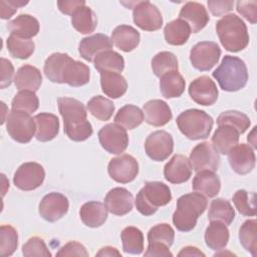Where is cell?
Wrapping results in <instances>:
<instances>
[{
	"mask_svg": "<svg viewBox=\"0 0 257 257\" xmlns=\"http://www.w3.org/2000/svg\"><path fill=\"white\" fill-rule=\"evenodd\" d=\"M43 70L51 82L66 83L73 87L88 83L90 77V70L86 64L61 52H55L48 56L44 62Z\"/></svg>",
	"mask_w": 257,
	"mask_h": 257,
	"instance_id": "1",
	"label": "cell"
},
{
	"mask_svg": "<svg viewBox=\"0 0 257 257\" xmlns=\"http://www.w3.org/2000/svg\"><path fill=\"white\" fill-rule=\"evenodd\" d=\"M58 110L63 118L65 135L74 142H83L92 135L91 123L87 120L84 104L72 97H58Z\"/></svg>",
	"mask_w": 257,
	"mask_h": 257,
	"instance_id": "2",
	"label": "cell"
},
{
	"mask_svg": "<svg viewBox=\"0 0 257 257\" xmlns=\"http://www.w3.org/2000/svg\"><path fill=\"white\" fill-rule=\"evenodd\" d=\"M207 199L200 193H189L177 201V209L173 214V224L181 232H189L196 227L198 218L207 209Z\"/></svg>",
	"mask_w": 257,
	"mask_h": 257,
	"instance_id": "3",
	"label": "cell"
},
{
	"mask_svg": "<svg viewBox=\"0 0 257 257\" xmlns=\"http://www.w3.org/2000/svg\"><path fill=\"white\" fill-rule=\"evenodd\" d=\"M216 32L223 47L230 52L241 51L249 43L247 26L236 14L223 16L216 24Z\"/></svg>",
	"mask_w": 257,
	"mask_h": 257,
	"instance_id": "4",
	"label": "cell"
},
{
	"mask_svg": "<svg viewBox=\"0 0 257 257\" xmlns=\"http://www.w3.org/2000/svg\"><path fill=\"white\" fill-rule=\"evenodd\" d=\"M212 75L223 90L230 92L242 89L248 80L245 62L241 58L232 55H225Z\"/></svg>",
	"mask_w": 257,
	"mask_h": 257,
	"instance_id": "5",
	"label": "cell"
},
{
	"mask_svg": "<svg viewBox=\"0 0 257 257\" xmlns=\"http://www.w3.org/2000/svg\"><path fill=\"white\" fill-rule=\"evenodd\" d=\"M172 200L170 188L158 181L147 182L136 197V208L144 216L155 214L160 207L166 206Z\"/></svg>",
	"mask_w": 257,
	"mask_h": 257,
	"instance_id": "6",
	"label": "cell"
},
{
	"mask_svg": "<svg viewBox=\"0 0 257 257\" xmlns=\"http://www.w3.org/2000/svg\"><path fill=\"white\" fill-rule=\"evenodd\" d=\"M176 122L185 137L197 141L207 139L210 136L214 120L204 110L191 108L180 113Z\"/></svg>",
	"mask_w": 257,
	"mask_h": 257,
	"instance_id": "7",
	"label": "cell"
},
{
	"mask_svg": "<svg viewBox=\"0 0 257 257\" xmlns=\"http://www.w3.org/2000/svg\"><path fill=\"white\" fill-rule=\"evenodd\" d=\"M6 130L9 136L21 144L29 143L36 132L34 118L22 110H11L6 119Z\"/></svg>",
	"mask_w": 257,
	"mask_h": 257,
	"instance_id": "8",
	"label": "cell"
},
{
	"mask_svg": "<svg viewBox=\"0 0 257 257\" xmlns=\"http://www.w3.org/2000/svg\"><path fill=\"white\" fill-rule=\"evenodd\" d=\"M221 49L216 42L202 41L195 44L190 51V61L196 69L208 71L219 61Z\"/></svg>",
	"mask_w": 257,
	"mask_h": 257,
	"instance_id": "9",
	"label": "cell"
},
{
	"mask_svg": "<svg viewBox=\"0 0 257 257\" xmlns=\"http://www.w3.org/2000/svg\"><path fill=\"white\" fill-rule=\"evenodd\" d=\"M98 140L101 147L109 154L119 155L128 146L126 130L117 123H107L98 132Z\"/></svg>",
	"mask_w": 257,
	"mask_h": 257,
	"instance_id": "10",
	"label": "cell"
},
{
	"mask_svg": "<svg viewBox=\"0 0 257 257\" xmlns=\"http://www.w3.org/2000/svg\"><path fill=\"white\" fill-rule=\"evenodd\" d=\"M45 178L43 167L35 162L22 164L15 172L13 183L22 191H32L40 187Z\"/></svg>",
	"mask_w": 257,
	"mask_h": 257,
	"instance_id": "11",
	"label": "cell"
},
{
	"mask_svg": "<svg viewBox=\"0 0 257 257\" xmlns=\"http://www.w3.org/2000/svg\"><path fill=\"white\" fill-rule=\"evenodd\" d=\"M134 22L146 31L159 30L163 25V16L159 8L150 1H138L133 10Z\"/></svg>",
	"mask_w": 257,
	"mask_h": 257,
	"instance_id": "12",
	"label": "cell"
},
{
	"mask_svg": "<svg viewBox=\"0 0 257 257\" xmlns=\"http://www.w3.org/2000/svg\"><path fill=\"white\" fill-rule=\"evenodd\" d=\"M145 150L153 161H165L174 150L172 135L166 131H156L150 134L145 142Z\"/></svg>",
	"mask_w": 257,
	"mask_h": 257,
	"instance_id": "13",
	"label": "cell"
},
{
	"mask_svg": "<svg viewBox=\"0 0 257 257\" xmlns=\"http://www.w3.org/2000/svg\"><path fill=\"white\" fill-rule=\"evenodd\" d=\"M107 172L113 181L126 184L134 181L138 176L139 164L133 156L124 154L109 161Z\"/></svg>",
	"mask_w": 257,
	"mask_h": 257,
	"instance_id": "14",
	"label": "cell"
},
{
	"mask_svg": "<svg viewBox=\"0 0 257 257\" xmlns=\"http://www.w3.org/2000/svg\"><path fill=\"white\" fill-rule=\"evenodd\" d=\"M189 161L192 169L197 173L204 170L215 172L219 168L220 157L213 145L204 142L192 150Z\"/></svg>",
	"mask_w": 257,
	"mask_h": 257,
	"instance_id": "15",
	"label": "cell"
},
{
	"mask_svg": "<svg viewBox=\"0 0 257 257\" xmlns=\"http://www.w3.org/2000/svg\"><path fill=\"white\" fill-rule=\"evenodd\" d=\"M68 199L61 193L51 192L45 195L39 204L40 216L48 222H56L68 211Z\"/></svg>",
	"mask_w": 257,
	"mask_h": 257,
	"instance_id": "16",
	"label": "cell"
},
{
	"mask_svg": "<svg viewBox=\"0 0 257 257\" xmlns=\"http://www.w3.org/2000/svg\"><path fill=\"white\" fill-rule=\"evenodd\" d=\"M191 98L201 105H212L218 98L216 83L207 75H202L194 79L189 85Z\"/></svg>",
	"mask_w": 257,
	"mask_h": 257,
	"instance_id": "17",
	"label": "cell"
},
{
	"mask_svg": "<svg viewBox=\"0 0 257 257\" xmlns=\"http://www.w3.org/2000/svg\"><path fill=\"white\" fill-rule=\"evenodd\" d=\"M227 155L232 170L239 175L249 174L255 167L256 157L250 145L237 144Z\"/></svg>",
	"mask_w": 257,
	"mask_h": 257,
	"instance_id": "18",
	"label": "cell"
},
{
	"mask_svg": "<svg viewBox=\"0 0 257 257\" xmlns=\"http://www.w3.org/2000/svg\"><path fill=\"white\" fill-rule=\"evenodd\" d=\"M104 205L109 213L116 216H123L133 210L134 197L124 188H113L106 194Z\"/></svg>",
	"mask_w": 257,
	"mask_h": 257,
	"instance_id": "19",
	"label": "cell"
},
{
	"mask_svg": "<svg viewBox=\"0 0 257 257\" xmlns=\"http://www.w3.org/2000/svg\"><path fill=\"white\" fill-rule=\"evenodd\" d=\"M112 45L111 38L105 34L97 33L81 39L78 45V52L83 59L93 61L99 53L111 50Z\"/></svg>",
	"mask_w": 257,
	"mask_h": 257,
	"instance_id": "20",
	"label": "cell"
},
{
	"mask_svg": "<svg viewBox=\"0 0 257 257\" xmlns=\"http://www.w3.org/2000/svg\"><path fill=\"white\" fill-rule=\"evenodd\" d=\"M179 19L187 22L191 31L197 33L208 24L210 17L203 4L198 2H187L179 13Z\"/></svg>",
	"mask_w": 257,
	"mask_h": 257,
	"instance_id": "21",
	"label": "cell"
},
{
	"mask_svg": "<svg viewBox=\"0 0 257 257\" xmlns=\"http://www.w3.org/2000/svg\"><path fill=\"white\" fill-rule=\"evenodd\" d=\"M192 175V167L187 157L175 155L164 168L165 179L172 184L187 182Z\"/></svg>",
	"mask_w": 257,
	"mask_h": 257,
	"instance_id": "22",
	"label": "cell"
},
{
	"mask_svg": "<svg viewBox=\"0 0 257 257\" xmlns=\"http://www.w3.org/2000/svg\"><path fill=\"white\" fill-rule=\"evenodd\" d=\"M144 116L148 124L163 126L172 119V110L169 104L161 99H152L144 104Z\"/></svg>",
	"mask_w": 257,
	"mask_h": 257,
	"instance_id": "23",
	"label": "cell"
},
{
	"mask_svg": "<svg viewBox=\"0 0 257 257\" xmlns=\"http://www.w3.org/2000/svg\"><path fill=\"white\" fill-rule=\"evenodd\" d=\"M192 189L208 198H213L220 192L221 181L215 172L208 170L200 171L193 179Z\"/></svg>",
	"mask_w": 257,
	"mask_h": 257,
	"instance_id": "24",
	"label": "cell"
},
{
	"mask_svg": "<svg viewBox=\"0 0 257 257\" xmlns=\"http://www.w3.org/2000/svg\"><path fill=\"white\" fill-rule=\"evenodd\" d=\"M7 29L11 35L20 38L30 39L39 32L38 20L29 14H20L7 23Z\"/></svg>",
	"mask_w": 257,
	"mask_h": 257,
	"instance_id": "25",
	"label": "cell"
},
{
	"mask_svg": "<svg viewBox=\"0 0 257 257\" xmlns=\"http://www.w3.org/2000/svg\"><path fill=\"white\" fill-rule=\"evenodd\" d=\"M14 83L18 90L37 91L42 83L40 70L32 65L24 64L20 66L14 77Z\"/></svg>",
	"mask_w": 257,
	"mask_h": 257,
	"instance_id": "26",
	"label": "cell"
},
{
	"mask_svg": "<svg viewBox=\"0 0 257 257\" xmlns=\"http://www.w3.org/2000/svg\"><path fill=\"white\" fill-rule=\"evenodd\" d=\"M107 209L104 204L96 201L84 203L79 211L82 223L89 228H97L104 224L107 219Z\"/></svg>",
	"mask_w": 257,
	"mask_h": 257,
	"instance_id": "27",
	"label": "cell"
},
{
	"mask_svg": "<svg viewBox=\"0 0 257 257\" xmlns=\"http://www.w3.org/2000/svg\"><path fill=\"white\" fill-rule=\"evenodd\" d=\"M36 124L35 137L40 142H49L53 140L59 132V120L55 114L41 112L34 117Z\"/></svg>",
	"mask_w": 257,
	"mask_h": 257,
	"instance_id": "28",
	"label": "cell"
},
{
	"mask_svg": "<svg viewBox=\"0 0 257 257\" xmlns=\"http://www.w3.org/2000/svg\"><path fill=\"white\" fill-rule=\"evenodd\" d=\"M239 136V132L231 125H218L212 137L213 147L219 154L227 155L238 144Z\"/></svg>",
	"mask_w": 257,
	"mask_h": 257,
	"instance_id": "29",
	"label": "cell"
},
{
	"mask_svg": "<svg viewBox=\"0 0 257 257\" xmlns=\"http://www.w3.org/2000/svg\"><path fill=\"white\" fill-rule=\"evenodd\" d=\"M111 40L118 49L124 52H130L139 45L141 35L133 26L118 25L111 33Z\"/></svg>",
	"mask_w": 257,
	"mask_h": 257,
	"instance_id": "30",
	"label": "cell"
},
{
	"mask_svg": "<svg viewBox=\"0 0 257 257\" xmlns=\"http://www.w3.org/2000/svg\"><path fill=\"white\" fill-rule=\"evenodd\" d=\"M100 85L103 93L110 98H118L127 90V82L118 72H100Z\"/></svg>",
	"mask_w": 257,
	"mask_h": 257,
	"instance_id": "31",
	"label": "cell"
},
{
	"mask_svg": "<svg viewBox=\"0 0 257 257\" xmlns=\"http://www.w3.org/2000/svg\"><path fill=\"white\" fill-rule=\"evenodd\" d=\"M229 236V230L224 223L211 221L205 232V242L210 249L218 251L227 246Z\"/></svg>",
	"mask_w": 257,
	"mask_h": 257,
	"instance_id": "32",
	"label": "cell"
},
{
	"mask_svg": "<svg viewBox=\"0 0 257 257\" xmlns=\"http://www.w3.org/2000/svg\"><path fill=\"white\" fill-rule=\"evenodd\" d=\"M186 81L182 74L176 71H170L160 77V91L166 98L179 97L183 94Z\"/></svg>",
	"mask_w": 257,
	"mask_h": 257,
	"instance_id": "33",
	"label": "cell"
},
{
	"mask_svg": "<svg viewBox=\"0 0 257 257\" xmlns=\"http://www.w3.org/2000/svg\"><path fill=\"white\" fill-rule=\"evenodd\" d=\"M192 31L187 22L182 19H176L169 22L164 28V36L167 43L175 46L185 44Z\"/></svg>",
	"mask_w": 257,
	"mask_h": 257,
	"instance_id": "34",
	"label": "cell"
},
{
	"mask_svg": "<svg viewBox=\"0 0 257 257\" xmlns=\"http://www.w3.org/2000/svg\"><path fill=\"white\" fill-rule=\"evenodd\" d=\"M71 24L79 33L89 34L96 28L97 18L94 11L84 5L71 15Z\"/></svg>",
	"mask_w": 257,
	"mask_h": 257,
	"instance_id": "35",
	"label": "cell"
},
{
	"mask_svg": "<svg viewBox=\"0 0 257 257\" xmlns=\"http://www.w3.org/2000/svg\"><path fill=\"white\" fill-rule=\"evenodd\" d=\"M145 116L143 110L134 105L126 104L118 109L114 116V122L125 130H134L142 124Z\"/></svg>",
	"mask_w": 257,
	"mask_h": 257,
	"instance_id": "36",
	"label": "cell"
},
{
	"mask_svg": "<svg viewBox=\"0 0 257 257\" xmlns=\"http://www.w3.org/2000/svg\"><path fill=\"white\" fill-rule=\"evenodd\" d=\"M94 67L99 72L112 71L121 72L124 68L123 57L113 50H106L99 53L93 60Z\"/></svg>",
	"mask_w": 257,
	"mask_h": 257,
	"instance_id": "37",
	"label": "cell"
},
{
	"mask_svg": "<svg viewBox=\"0 0 257 257\" xmlns=\"http://www.w3.org/2000/svg\"><path fill=\"white\" fill-rule=\"evenodd\" d=\"M234 218L235 211L229 201L217 198L211 202L208 212V219L210 221H219L228 226L233 222Z\"/></svg>",
	"mask_w": 257,
	"mask_h": 257,
	"instance_id": "38",
	"label": "cell"
},
{
	"mask_svg": "<svg viewBox=\"0 0 257 257\" xmlns=\"http://www.w3.org/2000/svg\"><path fill=\"white\" fill-rule=\"evenodd\" d=\"M120 238L122 249L125 253L139 255L144 251V235L139 228L125 227L120 234Z\"/></svg>",
	"mask_w": 257,
	"mask_h": 257,
	"instance_id": "39",
	"label": "cell"
},
{
	"mask_svg": "<svg viewBox=\"0 0 257 257\" xmlns=\"http://www.w3.org/2000/svg\"><path fill=\"white\" fill-rule=\"evenodd\" d=\"M6 44L11 56L18 59L29 58L35 49V44L32 40L20 38L11 34L7 38Z\"/></svg>",
	"mask_w": 257,
	"mask_h": 257,
	"instance_id": "40",
	"label": "cell"
},
{
	"mask_svg": "<svg viewBox=\"0 0 257 257\" xmlns=\"http://www.w3.org/2000/svg\"><path fill=\"white\" fill-rule=\"evenodd\" d=\"M152 69L156 76L161 77L170 71L178 70V59L170 51H162L152 59Z\"/></svg>",
	"mask_w": 257,
	"mask_h": 257,
	"instance_id": "41",
	"label": "cell"
},
{
	"mask_svg": "<svg viewBox=\"0 0 257 257\" xmlns=\"http://www.w3.org/2000/svg\"><path fill=\"white\" fill-rule=\"evenodd\" d=\"M87 109L91 115L99 120L104 121L111 117L114 111V104L110 99L101 95H96L88 100Z\"/></svg>",
	"mask_w": 257,
	"mask_h": 257,
	"instance_id": "42",
	"label": "cell"
},
{
	"mask_svg": "<svg viewBox=\"0 0 257 257\" xmlns=\"http://www.w3.org/2000/svg\"><path fill=\"white\" fill-rule=\"evenodd\" d=\"M257 222L255 219L245 221L239 229V240L241 245L252 256H256L257 238H256Z\"/></svg>",
	"mask_w": 257,
	"mask_h": 257,
	"instance_id": "43",
	"label": "cell"
},
{
	"mask_svg": "<svg viewBox=\"0 0 257 257\" xmlns=\"http://www.w3.org/2000/svg\"><path fill=\"white\" fill-rule=\"evenodd\" d=\"M250 123V118L245 113L238 110H227L217 117L218 125H231L235 127L239 134L245 133L249 128Z\"/></svg>",
	"mask_w": 257,
	"mask_h": 257,
	"instance_id": "44",
	"label": "cell"
},
{
	"mask_svg": "<svg viewBox=\"0 0 257 257\" xmlns=\"http://www.w3.org/2000/svg\"><path fill=\"white\" fill-rule=\"evenodd\" d=\"M18 246V233L11 225L0 227V255L11 256Z\"/></svg>",
	"mask_w": 257,
	"mask_h": 257,
	"instance_id": "45",
	"label": "cell"
},
{
	"mask_svg": "<svg viewBox=\"0 0 257 257\" xmlns=\"http://www.w3.org/2000/svg\"><path fill=\"white\" fill-rule=\"evenodd\" d=\"M39 100L35 92L30 90H19L13 97L11 107L13 110H22L27 113H32L37 110Z\"/></svg>",
	"mask_w": 257,
	"mask_h": 257,
	"instance_id": "46",
	"label": "cell"
},
{
	"mask_svg": "<svg viewBox=\"0 0 257 257\" xmlns=\"http://www.w3.org/2000/svg\"><path fill=\"white\" fill-rule=\"evenodd\" d=\"M232 201L238 212L244 216H255V194L246 190H238L232 197Z\"/></svg>",
	"mask_w": 257,
	"mask_h": 257,
	"instance_id": "47",
	"label": "cell"
},
{
	"mask_svg": "<svg viewBox=\"0 0 257 257\" xmlns=\"http://www.w3.org/2000/svg\"><path fill=\"white\" fill-rule=\"evenodd\" d=\"M175 231L167 223L157 224L148 232V243H162L171 247L174 243Z\"/></svg>",
	"mask_w": 257,
	"mask_h": 257,
	"instance_id": "48",
	"label": "cell"
},
{
	"mask_svg": "<svg viewBox=\"0 0 257 257\" xmlns=\"http://www.w3.org/2000/svg\"><path fill=\"white\" fill-rule=\"evenodd\" d=\"M22 254L25 257H33V256L50 257L51 256V253L48 250L43 239L37 236L31 237L27 240V242L22 246Z\"/></svg>",
	"mask_w": 257,
	"mask_h": 257,
	"instance_id": "49",
	"label": "cell"
},
{
	"mask_svg": "<svg viewBox=\"0 0 257 257\" xmlns=\"http://www.w3.org/2000/svg\"><path fill=\"white\" fill-rule=\"evenodd\" d=\"M236 9L251 24L257 22V2L256 1H238Z\"/></svg>",
	"mask_w": 257,
	"mask_h": 257,
	"instance_id": "50",
	"label": "cell"
},
{
	"mask_svg": "<svg viewBox=\"0 0 257 257\" xmlns=\"http://www.w3.org/2000/svg\"><path fill=\"white\" fill-rule=\"evenodd\" d=\"M56 256H88V252L86 251L85 247L76 242L70 241L62 246L59 251L56 253Z\"/></svg>",
	"mask_w": 257,
	"mask_h": 257,
	"instance_id": "51",
	"label": "cell"
},
{
	"mask_svg": "<svg viewBox=\"0 0 257 257\" xmlns=\"http://www.w3.org/2000/svg\"><path fill=\"white\" fill-rule=\"evenodd\" d=\"M28 1L21 0H1L0 1V17L2 19H9L19 7L26 5Z\"/></svg>",
	"mask_w": 257,
	"mask_h": 257,
	"instance_id": "52",
	"label": "cell"
},
{
	"mask_svg": "<svg viewBox=\"0 0 257 257\" xmlns=\"http://www.w3.org/2000/svg\"><path fill=\"white\" fill-rule=\"evenodd\" d=\"M14 75V67L10 60L6 58H1V79H0V87L6 88L9 86L13 80Z\"/></svg>",
	"mask_w": 257,
	"mask_h": 257,
	"instance_id": "53",
	"label": "cell"
},
{
	"mask_svg": "<svg viewBox=\"0 0 257 257\" xmlns=\"http://www.w3.org/2000/svg\"><path fill=\"white\" fill-rule=\"evenodd\" d=\"M234 1H216L209 0L208 7L214 16H221L233 9Z\"/></svg>",
	"mask_w": 257,
	"mask_h": 257,
	"instance_id": "54",
	"label": "cell"
},
{
	"mask_svg": "<svg viewBox=\"0 0 257 257\" xmlns=\"http://www.w3.org/2000/svg\"><path fill=\"white\" fill-rule=\"evenodd\" d=\"M165 244L162 243H149L147 251L145 252L146 257H172L173 254Z\"/></svg>",
	"mask_w": 257,
	"mask_h": 257,
	"instance_id": "55",
	"label": "cell"
},
{
	"mask_svg": "<svg viewBox=\"0 0 257 257\" xmlns=\"http://www.w3.org/2000/svg\"><path fill=\"white\" fill-rule=\"evenodd\" d=\"M85 1L83 0H64V1H58L57 6L58 9L66 15H72L79 7L84 6Z\"/></svg>",
	"mask_w": 257,
	"mask_h": 257,
	"instance_id": "56",
	"label": "cell"
},
{
	"mask_svg": "<svg viewBox=\"0 0 257 257\" xmlns=\"http://www.w3.org/2000/svg\"><path fill=\"white\" fill-rule=\"evenodd\" d=\"M178 256H205V254L202 251H200L197 247L186 246L178 253Z\"/></svg>",
	"mask_w": 257,
	"mask_h": 257,
	"instance_id": "57",
	"label": "cell"
},
{
	"mask_svg": "<svg viewBox=\"0 0 257 257\" xmlns=\"http://www.w3.org/2000/svg\"><path fill=\"white\" fill-rule=\"evenodd\" d=\"M96 256H118L121 257L120 252H118V250L114 247H110V246H106L101 248L97 253Z\"/></svg>",
	"mask_w": 257,
	"mask_h": 257,
	"instance_id": "58",
	"label": "cell"
},
{
	"mask_svg": "<svg viewBox=\"0 0 257 257\" xmlns=\"http://www.w3.org/2000/svg\"><path fill=\"white\" fill-rule=\"evenodd\" d=\"M1 104H2V107H3V116H2V120H1V123L3 124L4 123V121H5V117H4V114H5V112H6V105H5V103L2 101L1 102Z\"/></svg>",
	"mask_w": 257,
	"mask_h": 257,
	"instance_id": "59",
	"label": "cell"
}]
</instances>
